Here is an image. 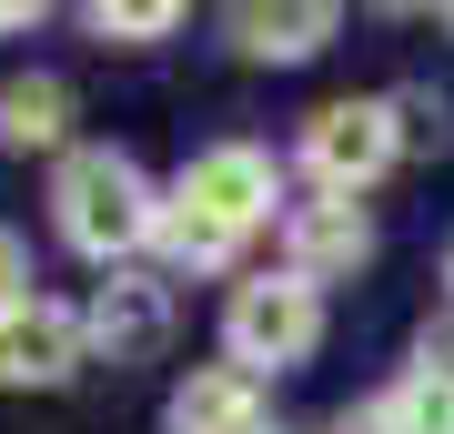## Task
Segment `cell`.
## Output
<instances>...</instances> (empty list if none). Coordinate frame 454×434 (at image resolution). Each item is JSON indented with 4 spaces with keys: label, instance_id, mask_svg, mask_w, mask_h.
Wrapping results in <instances>:
<instances>
[{
    "label": "cell",
    "instance_id": "cell-1",
    "mask_svg": "<svg viewBox=\"0 0 454 434\" xmlns=\"http://www.w3.org/2000/svg\"><path fill=\"white\" fill-rule=\"evenodd\" d=\"M273 202H283V162L262 152V142H212L182 162V182L162 193V253L182 263V273H223L232 253H243V233L273 223Z\"/></svg>",
    "mask_w": 454,
    "mask_h": 434
},
{
    "label": "cell",
    "instance_id": "cell-2",
    "mask_svg": "<svg viewBox=\"0 0 454 434\" xmlns=\"http://www.w3.org/2000/svg\"><path fill=\"white\" fill-rule=\"evenodd\" d=\"M51 223H61L71 253H91L101 273H121V263L162 233V193L142 182L131 152L82 142V152H61V172H51Z\"/></svg>",
    "mask_w": 454,
    "mask_h": 434
},
{
    "label": "cell",
    "instance_id": "cell-3",
    "mask_svg": "<svg viewBox=\"0 0 454 434\" xmlns=\"http://www.w3.org/2000/svg\"><path fill=\"white\" fill-rule=\"evenodd\" d=\"M223 354L243 364V374L313 364V354H324V293H313L303 273H253V283H232V304H223Z\"/></svg>",
    "mask_w": 454,
    "mask_h": 434
},
{
    "label": "cell",
    "instance_id": "cell-4",
    "mask_svg": "<svg viewBox=\"0 0 454 434\" xmlns=\"http://www.w3.org/2000/svg\"><path fill=\"white\" fill-rule=\"evenodd\" d=\"M404 142H394V101H324L303 122V172L324 193H364L373 172H394Z\"/></svg>",
    "mask_w": 454,
    "mask_h": 434
},
{
    "label": "cell",
    "instance_id": "cell-5",
    "mask_svg": "<svg viewBox=\"0 0 454 434\" xmlns=\"http://www.w3.org/2000/svg\"><path fill=\"white\" fill-rule=\"evenodd\" d=\"M82 343H91L101 364H152L172 343V283L162 273H131V263L101 273L91 304H82Z\"/></svg>",
    "mask_w": 454,
    "mask_h": 434
},
{
    "label": "cell",
    "instance_id": "cell-6",
    "mask_svg": "<svg viewBox=\"0 0 454 434\" xmlns=\"http://www.w3.org/2000/svg\"><path fill=\"white\" fill-rule=\"evenodd\" d=\"M364 263H373V223H364L354 193H313V202L283 212V273H303L313 293H324V283H354Z\"/></svg>",
    "mask_w": 454,
    "mask_h": 434
},
{
    "label": "cell",
    "instance_id": "cell-7",
    "mask_svg": "<svg viewBox=\"0 0 454 434\" xmlns=\"http://www.w3.org/2000/svg\"><path fill=\"white\" fill-rule=\"evenodd\" d=\"M82 313L71 304H20L11 323H0V394H51V384H71V374H82Z\"/></svg>",
    "mask_w": 454,
    "mask_h": 434
},
{
    "label": "cell",
    "instance_id": "cell-8",
    "mask_svg": "<svg viewBox=\"0 0 454 434\" xmlns=\"http://www.w3.org/2000/svg\"><path fill=\"white\" fill-rule=\"evenodd\" d=\"M162 424L172 434H273V394H262V374H243V364H202V374H182Z\"/></svg>",
    "mask_w": 454,
    "mask_h": 434
},
{
    "label": "cell",
    "instance_id": "cell-9",
    "mask_svg": "<svg viewBox=\"0 0 454 434\" xmlns=\"http://www.w3.org/2000/svg\"><path fill=\"white\" fill-rule=\"evenodd\" d=\"M223 31H232L243 61H313V51L343 31V11H333V0H283V11H273V0H243Z\"/></svg>",
    "mask_w": 454,
    "mask_h": 434
},
{
    "label": "cell",
    "instance_id": "cell-10",
    "mask_svg": "<svg viewBox=\"0 0 454 434\" xmlns=\"http://www.w3.org/2000/svg\"><path fill=\"white\" fill-rule=\"evenodd\" d=\"M0 142H11V152H61L71 142V81L61 71L0 81Z\"/></svg>",
    "mask_w": 454,
    "mask_h": 434
},
{
    "label": "cell",
    "instance_id": "cell-11",
    "mask_svg": "<svg viewBox=\"0 0 454 434\" xmlns=\"http://www.w3.org/2000/svg\"><path fill=\"white\" fill-rule=\"evenodd\" d=\"M384 404V434H454V384L444 374H404L394 394H373Z\"/></svg>",
    "mask_w": 454,
    "mask_h": 434
},
{
    "label": "cell",
    "instance_id": "cell-12",
    "mask_svg": "<svg viewBox=\"0 0 454 434\" xmlns=\"http://www.w3.org/2000/svg\"><path fill=\"white\" fill-rule=\"evenodd\" d=\"M394 101V142L404 152H444L454 142V101L434 91V81H404V91H384Z\"/></svg>",
    "mask_w": 454,
    "mask_h": 434
},
{
    "label": "cell",
    "instance_id": "cell-13",
    "mask_svg": "<svg viewBox=\"0 0 454 434\" xmlns=\"http://www.w3.org/2000/svg\"><path fill=\"white\" fill-rule=\"evenodd\" d=\"M182 31V0H101L91 11V41H162Z\"/></svg>",
    "mask_w": 454,
    "mask_h": 434
},
{
    "label": "cell",
    "instance_id": "cell-14",
    "mask_svg": "<svg viewBox=\"0 0 454 434\" xmlns=\"http://www.w3.org/2000/svg\"><path fill=\"white\" fill-rule=\"evenodd\" d=\"M20 304H41L31 293V253H20V233H0V323H11Z\"/></svg>",
    "mask_w": 454,
    "mask_h": 434
},
{
    "label": "cell",
    "instance_id": "cell-15",
    "mask_svg": "<svg viewBox=\"0 0 454 434\" xmlns=\"http://www.w3.org/2000/svg\"><path fill=\"white\" fill-rule=\"evenodd\" d=\"M414 374H444V384H454V323H424V343H414Z\"/></svg>",
    "mask_w": 454,
    "mask_h": 434
},
{
    "label": "cell",
    "instance_id": "cell-16",
    "mask_svg": "<svg viewBox=\"0 0 454 434\" xmlns=\"http://www.w3.org/2000/svg\"><path fill=\"white\" fill-rule=\"evenodd\" d=\"M333 434H384V404H354V414H343Z\"/></svg>",
    "mask_w": 454,
    "mask_h": 434
},
{
    "label": "cell",
    "instance_id": "cell-17",
    "mask_svg": "<svg viewBox=\"0 0 454 434\" xmlns=\"http://www.w3.org/2000/svg\"><path fill=\"white\" fill-rule=\"evenodd\" d=\"M31 20H41L31 0H0V31H31Z\"/></svg>",
    "mask_w": 454,
    "mask_h": 434
},
{
    "label": "cell",
    "instance_id": "cell-18",
    "mask_svg": "<svg viewBox=\"0 0 454 434\" xmlns=\"http://www.w3.org/2000/svg\"><path fill=\"white\" fill-rule=\"evenodd\" d=\"M444 283H454V253H444Z\"/></svg>",
    "mask_w": 454,
    "mask_h": 434
},
{
    "label": "cell",
    "instance_id": "cell-19",
    "mask_svg": "<svg viewBox=\"0 0 454 434\" xmlns=\"http://www.w3.org/2000/svg\"><path fill=\"white\" fill-rule=\"evenodd\" d=\"M444 31H454V11H444Z\"/></svg>",
    "mask_w": 454,
    "mask_h": 434
}]
</instances>
